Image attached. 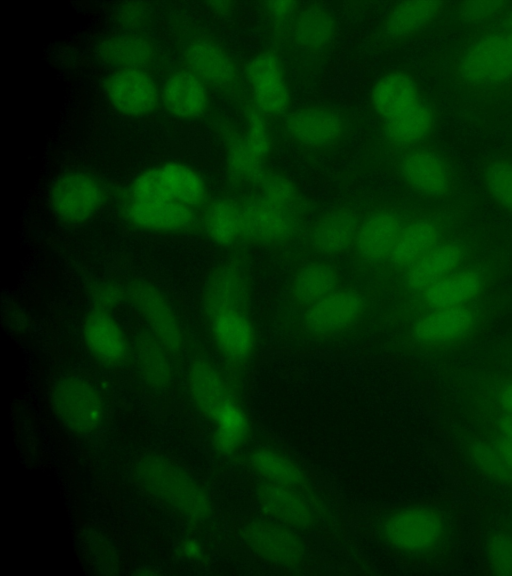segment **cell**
I'll list each match as a JSON object with an SVG mask.
<instances>
[{
  "label": "cell",
  "instance_id": "1",
  "mask_svg": "<svg viewBox=\"0 0 512 576\" xmlns=\"http://www.w3.org/2000/svg\"><path fill=\"white\" fill-rule=\"evenodd\" d=\"M138 485L170 512L192 524H202L213 513L206 487L182 465L169 457L150 453L135 464Z\"/></svg>",
  "mask_w": 512,
  "mask_h": 576
},
{
  "label": "cell",
  "instance_id": "2",
  "mask_svg": "<svg viewBox=\"0 0 512 576\" xmlns=\"http://www.w3.org/2000/svg\"><path fill=\"white\" fill-rule=\"evenodd\" d=\"M380 543L396 555L425 560L447 543L451 525L448 516L428 504H408L382 512L374 523Z\"/></svg>",
  "mask_w": 512,
  "mask_h": 576
},
{
  "label": "cell",
  "instance_id": "3",
  "mask_svg": "<svg viewBox=\"0 0 512 576\" xmlns=\"http://www.w3.org/2000/svg\"><path fill=\"white\" fill-rule=\"evenodd\" d=\"M239 537L252 555L272 567L297 571L308 563L302 533L263 515L244 522Z\"/></svg>",
  "mask_w": 512,
  "mask_h": 576
},
{
  "label": "cell",
  "instance_id": "4",
  "mask_svg": "<svg viewBox=\"0 0 512 576\" xmlns=\"http://www.w3.org/2000/svg\"><path fill=\"white\" fill-rule=\"evenodd\" d=\"M50 398L55 416L74 434H92L103 424V397L99 390L83 377L69 375L59 378L51 389Z\"/></svg>",
  "mask_w": 512,
  "mask_h": 576
},
{
  "label": "cell",
  "instance_id": "5",
  "mask_svg": "<svg viewBox=\"0 0 512 576\" xmlns=\"http://www.w3.org/2000/svg\"><path fill=\"white\" fill-rule=\"evenodd\" d=\"M130 195L133 198L174 201L193 208L205 201L207 187L191 167L168 162L137 175L130 185Z\"/></svg>",
  "mask_w": 512,
  "mask_h": 576
},
{
  "label": "cell",
  "instance_id": "6",
  "mask_svg": "<svg viewBox=\"0 0 512 576\" xmlns=\"http://www.w3.org/2000/svg\"><path fill=\"white\" fill-rule=\"evenodd\" d=\"M106 191L102 182L86 171H70L53 182L49 203L62 223L81 225L90 221L102 208Z\"/></svg>",
  "mask_w": 512,
  "mask_h": 576
},
{
  "label": "cell",
  "instance_id": "7",
  "mask_svg": "<svg viewBox=\"0 0 512 576\" xmlns=\"http://www.w3.org/2000/svg\"><path fill=\"white\" fill-rule=\"evenodd\" d=\"M253 493L263 516L296 531L313 532L321 523L319 505L309 491L258 480Z\"/></svg>",
  "mask_w": 512,
  "mask_h": 576
},
{
  "label": "cell",
  "instance_id": "8",
  "mask_svg": "<svg viewBox=\"0 0 512 576\" xmlns=\"http://www.w3.org/2000/svg\"><path fill=\"white\" fill-rule=\"evenodd\" d=\"M125 294L147 331L171 354L180 352L183 346L182 327L165 294L153 283L143 279L129 281Z\"/></svg>",
  "mask_w": 512,
  "mask_h": 576
},
{
  "label": "cell",
  "instance_id": "9",
  "mask_svg": "<svg viewBox=\"0 0 512 576\" xmlns=\"http://www.w3.org/2000/svg\"><path fill=\"white\" fill-rule=\"evenodd\" d=\"M461 76L476 85H497L512 77V43L508 35L491 34L478 39L464 54Z\"/></svg>",
  "mask_w": 512,
  "mask_h": 576
},
{
  "label": "cell",
  "instance_id": "10",
  "mask_svg": "<svg viewBox=\"0 0 512 576\" xmlns=\"http://www.w3.org/2000/svg\"><path fill=\"white\" fill-rule=\"evenodd\" d=\"M246 78L257 109L264 116H276L285 112L291 94L277 55L261 52L246 67Z\"/></svg>",
  "mask_w": 512,
  "mask_h": 576
},
{
  "label": "cell",
  "instance_id": "11",
  "mask_svg": "<svg viewBox=\"0 0 512 576\" xmlns=\"http://www.w3.org/2000/svg\"><path fill=\"white\" fill-rule=\"evenodd\" d=\"M365 308L363 295L350 288H337L306 308L303 322L308 333L330 336L353 326Z\"/></svg>",
  "mask_w": 512,
  "mask_h": 576
},
{
  "label": "cell",
  "instance_id": "12",
  "mask_svg": "<svg viewBox=\"0 0 512 576\" xmlns=\"http://www.w3.org/2000/svg\"><path fill=\"white\" fill-rule=\"evenodd\" d=\"M251 299L250 279L238 263L217 266L205 281L202 306L207 318L230 310L247 311Z\"/></svg>",
  "mask_w": 512,
  "mask_h": 576
},
{
  "label": "cell",
  "instance_id": "13",
  "mask_svg": "<svg viewBox=\"0 0 512 576\" xmlns=\"http://www.w3.org/2000/svg\"><path fill=\"white\" fill-rule=\"evenodd\" d=\"M104 91L115 110L132 117L151 113L159 101L156 83L141 69H116L106 78Z\"/></svg>",
  "mask_w": 512,
  "mask_h": 576
},
{
  "label": "cell",
  "instance_id": "14",
  "mask_svg": "<svg viewBox=\"0 0 512 576\" xmlns=\"http://www.w3.org/2000/svg\"><path fill=\"white\" fill-rule=\"evenodd\" d=\"M242 238L261 245H278L297 232L293 213L277 207L260 196L241 204Z\"/></svg>",
  "mask_w": 512,
  "mask_h": 576
},
{
  "label": "cell",
  "instance_id": "15",
  "mask_svg": "<svg viewBox=\"0 0 512 576\" xmlns=\"http://www.w3.org/2000/svg\"><path fill=\"white\" fill-rule=\"evenodd\" d=\"M284 129L297 144L312 149H324L340 141L345 132V122L333 109L307 106L288 114Z\"/></svg>",
  "mask_w": 512,
  "mask_h": 576
},
{
  "label": "cell",
  "instance_id": "16",
  "mask_svg": "<svg viewBox=\"0 0 512 576\" xmlns=\"http://www.w3.org/2000/svg\"><path fill=\"white\" fill-rule=\"evenodd\" d=\"M209 322L213 341L224 359L236 367L245 366L257 345L256 329L247 311L221 312Z\"/></svg>",
  "mask_w": 512,
  "mask_h": 576
},
{
  "label": "cell",
  "instance_id": "17",
  "mask_svg": "<svg viewBox=\"0 0 512 576\" xmlns=\"http://www.w3.org/2000/svg\"><path fill=\"white\" fill-rule=\"evenodd\" d=\"M125 216L137 229L165 234L185 232L196 221L190 206L168 200L133 197L125 206Z\"/></svg>",
  "mask_w": 512,
  "mask_h": 576
},
{
  "label": "cell",
  "instance_id": "18",
  "mask_svg": "<svg viewBox=\"0 0 512 576\" xmlns=\"http://www.w3.org/2000/svg\"><path fill=\"white\" fill-rule=\"evenodd\" d=\"M82 338L86 349L102 365L118 367L128 357L126 334L111 312L92 308L83 320Z\"/></svg>",
  "mask_w": 512,
  "mask_h": 576
},
{
  "label": "cell",
  "instance_id": "19",
  "mask_svg": "<svg viewBox=\"0 0 512 576\" xmlns=\"http://www.w3.org/2000/svg\"><path fill=\"white\" fill-rule=\"evenodd\" d=\"M187 390L193 405L210 420L227 402L236 398L224 374L206 358H198L190 365Z\"/></svg>",
  "mask_w": 512,
  "mask_h": 576
},
{
  "label": "cell",
  "instance_id": "20",
  "mask_svg": "<svg viewBox=\"0 0 512 576\" xmlns=\"http://www.w3.org/2000/svg\"><path fill=\"white\" fill-rule=\"evenodd\" d=\"M475 324V314L467 305L432 309L413 325L414 339L425 345L452 342L467 335Z\"/></svg>",
  "mask_w": 512,
  "mask_h": 576
},
{
  "label": "cell",
  "instance_id": "21",
  "mask_svg": "<svg viewBox=\"0 0 512 576\" xmlns=\"http://www.w3.org/2000/svg\"><path fill=\"white\" fill-rule=\"evenodd\" d=\"M402 228L400 219L392 212L368 216L358 226L354 242L357 254L367 262L388 259Z\"/></svg>",
  "mask_w": 512,
  "mask_h": 576
},
{
  "label": "cell",
  "instance_id": "22",
  "mask_svg": "<svg viewBox=\"0 0 512 576\" xmlns=\"http://www.w3.org/2000/svg\"><path fill=\"white\" fill-rule=\"evenodd\" d=\"M166 111L180 119L202 115L208 106L204 82L190 71H178L164 82L160 94Z\"/></svg>",
  "mask_w": 512,
  "mask_h": 576
},
{
  "label": "cell",
  "instance_id": "23",
  "mask_svg": "<svg viewBox=\"0 0 512 576\" xmlns=\"http://www.w3.org/2000/svg\"><path fill=\"white\" fill-rule=\"evenodd\" d=\"M248 466L258 480L311 490L305 470L293 458L271 447H258L248 456Z\"/></svg>",
  "mask_w": 512,
  "mask_h": 576
},
{
  "label": "cell",
  "instance_id": "24",
  "mask_svg": "<svg viewBox=\"0 0 512 576\" xmlns=\"http://www.w3.org/2000/svg\"><path fill=\"white\" fill-rule=\"evenodd\" d=\"M465 251L457 242L438 243L407 269L406 285L423 292L436 282L455 272L464 259Z\"/></svg>",
  "mask_w": 512,
  "mask_h": 576
},
{
  "label": "cell",
  "instance_id": "25",
  "mask_svg": "<svg viewBox=\"0 0 512 576\" xmlns=\"http://www.w3.org/2000/svg\"><path fill=\"white\" fill-rule=\"evenodd\" d=\"M185 60L202 82L229 87L236 79V68L229 54L210 40H196L185 50Z\"/></svg>",
  "mask_w": 512,
  "mask_h": 576
},
{
  "label": "cell",
  "instance_id": "26",
  "mask_svg": "<svg viewBox=\"0 0 512 576\" xmlns=\"http://www.w3.org/2000/svg\"><path fill=\"white\" fill-rule=\"evenodd\" d=\"M400 173L409 186L427 196H442L450 187L445 163L429 151L417 150L407 154L401 160Z\"/></svg>",
  "mask_w": 512,
  "mask_h": 576
},
{
  "label": "cell",
  "instance_id": "27",
  "mask_svg": "<svg viewBox=\"0 0 512 576\" xmlns=\"http://www.w3.org/2000/svg\"><path fill=\"white\" fill-rule=\"evenodd\" d=\"M359 223L348 208H334L322 215L314 224L310 242L321 254L339 255L354 246Z\"/></svg>",
  "mask_w": 512,
  "mask_h": 576
},
{
  "label": "cell",
  "instance_id": "28",
  "mask_svg": "<svg viewBox=\"0 0 512 576\" xmlns=\"http://www.w3.org/2000/svg\"><path fill=\"white\" fill-rule=\"evenodd\" d=\"M133 352L137 372L148 388L163 391L171 385L174 376L171 353L147 330L137 335Z\"/></svg>",
  "mask_w": 512,
  "mask_h": 576
},
{
  "label": "cell",
  "instance_id": "29",
  "mask_svg": "<svg viewBox=\"0 0 512 576\" xmlns=\"http://www.w3.org/2000/svg\"><path fill=\"white\" fill-rule=\"evenodd\" d=\"M98 57L117 69H141L151 66L157 57L155 46L135 34H116L104 38L97 47Z\"/></svg>",
  "mask_w": 512,
  "mask_h": 576
},
{
  "label": "cell",
  "instance_id": "30",
  "mask_svg": "<svg viewBox=\"0 0 512 576\" xmlns=\"http://www.w3.org/2000/svg\"><path fill=\"white\" fill-rule=\"evenodd\" d=\"M419 101L421 100L414 80L403 72L385 74L375 83L370 94L373 110L384 121Z\"/></svg>",
  "mask_w": 512,
  "mask_h": 576
},
{
  "label": "cell",
  "instance_id": "31",
  "mask_svg": "<svg viewBox=\"0 0 512 576\" xmlns=\"http://www.w3.org/2000/svg\"><path fill=\"white\" fill-rule=\"evenodd\" d=\"M484 287L483 275L475 269L456 270L422 292L431 308L465 306Z\"/></svg>",
  "mask_w": 512,
  "mask_h": 576
},
{
  "label": "cell",
  "instance_id": "32",
  "mask_svg": "<svg viewBox=\"0 0 512 576\" xmlns=\"http://www.w3.org/2000/svg\"><path fill=\"white\" fill-rule=\"evenodd\" d=\"M439 1L410 0L395 4L385 16L383 31L393 40L408 38L431 23L441 12Z\"/></svg>",
  "mask_w": 512,
  "mask_h": 576
},
{
  "label": "cell",
  "instance_id": "33",
  "mask_svg": "<svg viewBox=\"0 0 512 576\" xmlns=\"http://www.w3.org/2000/svg\"><path fill=\"white\" fill-rule=\"evenodd\" d=\"M438 226L429 219H418L403 226L389 257L399 268L408 269L439 243Z\"/></svg>",
  "mask_w": 512,
  "mask_h": 576
},
{
  "label": "cell",
  "instance_id": "34",
  "mask_svg": "<svg viewBox=\"0 0 512 576\" xmlns=\"http://www.w3.org/2000/svg\"><path fill=\"white\" fill-rule=\"evenodd\" d=\"M213 445L225 456L237 453L250 434V419L236 398L227 402L211 420Z\"/></svg>",
  "mask_w": 512,
  "mask_h": 576
},
{
  "label": "cell",
  "instance_id": "35",
  "mask_svg": "<svg viewBox=\"0 0 512 576\" xmlns=\"http://www.w3.org/2000/svg\"><path fill=\"white\" fill-rule=\"evenodd\" d=\"M339 273L331 264L315 261L301 266L291 282V294L306 307L321 300L338 288Z\"/></svg>",
  "mask_w": 512,
  "mask_h": 576
},
{
  "label": "cell",
  "instance_id": "36",
  "mask_svg": "<svg viewBox=\"0 0 512 576\" xmlns=\"http://www.w3.org/2000/svg\"><path fill=\"white\" fill-rule=\"evenodd\" d=\"M336 34V21L329 10L318 5L303 9L292 25L295 43L308 50L328 46Z\"/></svg>",
  "mask_w": 512,
  "mask_h": 576
},
{
  "label": "cell",
  "instance_id": "37",
  "mask_svg": "<svg viewBox=\"0 0 512 576\" xmlns=\"http://www.w3.org/2000/svg\"><path fill=\"white\" fill-rule=\"evenodd\" d=\"M203 225L207 236L215 244H235L242 239L241 205L228 198L214 200L206 209Z\"/></svg>",
  "mask_w": 512,
  "mask_h": 576
},
{
  "label": "cell",
  "instance_id": "38",
  "mask_svg": "<svg viewBox=\"0 0 512 576\" xmlns=\"http://www.w3.org/2000/svg\"><path fill=\"white\" fill-rule=\"evenodd\" d=\"M433 125L430 108L419 101L407 110L384 121V133L394 144L414 145L423 140Z\"/></svg>",
  "mask_w": 512,
  "mask_h": 576
},
{
  "label": "cell",
  "instance_id": "39",
  "mask_svg": "<svg viewBox=\"0 0 512 576\" xmlns=\"http://www.w3.org/2000/svg\"><path fill=\"white\" fill-rule=\"evenodd\" d=\"M226 166L231 179L238 183L257 184L265 172L263 160L249 149L243 136H235L229 141Z\"/></svg>",
  "mask_w": 512,
  "mask_h": 576
},
{
  "label": "cell",
  "instance_id": "40",
  "mask_svg": "<svg viewBox=\"0 0 512 576\" xmlns=\"http://www.w3.org/2000/svg\"><path fill=\"white\" fill-rule=\"evenodd\" d=\"M260 197L291 213L299 202V193L290 178L282 173L265 171L257 183Z\"/></svg>",
  "mask_w": 512,
  "mask_h": 576
},
{
  "label": "cell",
  "instance_id": "41",
  "mask_svg": "<svg viewBox=\"0 0 512 576\" xmlns=\"http://www.w3.org/2000/svg\"><path fill=\"white\" fill-rule=\"evenodd\" d=\"M470 456L477 469L492 480L502 483L512 480V473L497 445L476 442L470 448Z\"/></svg>",
  "mask_w": 512,
  "mask_h": 576
},
{
  "label": "cell",
  "instance_id": "42",
  "mask_svg": "<svg viewBox=\"0 0 512 576\" xmlns=\"http://www.w3.org/2000/svg\"><path fill=\"white\" fill-rule=\"evenodd\" d=\"M247 125L243 138L249 149L260 159L271 152L273 146L272 135L265 117L257 109L251 108L246 115Z\"/></svg>",
  "mask_w": 512,
  "mask_h": 576
},
{
  "label": "cell",
  "instance_id": "43",
  "mask_svg": "<svg viewBox=\"0 0 512 576\" xmlns=\"http://www.w3.org/2000/svg\"><path fill=\"white\" fill-rule=\"evenodd\" d=\"M485 182L498 203L512 210V164L495 162L485 173Z\"/></svg>",
  "mask_w": 512,
  "mask_h": 576
},
{
  "label": "cell",
  "instance_id": "44",
  "mask_svg": "<svg viewBox=\"0 0 512 576\" xmlns=\"http://www.w3.org/2000/svg\"><path fill=\"white\" fill-rule=\"evenodd\" d=\"M487 560L495 574L512 575V538L499 533L493 536L487 546Z\"/></svg>",
  "mask_w": 512,
  "mask_h": 576
},
{
  "label": "cell",
  "instance_id": "45",
  "mask_svg": "<svg viewBox=\"0 0 512 576\" xmlns=\"http://www.w3.org/2000/svg\"><path fill=\"white\" fill-rule=\"evenodd\" d=\"M124 296H126L125 289L122 290L115 283L105 282L96 285L90 297L93 309L111 312L120 304Z\"/></svg>",
  "mask_w": 512,
  "mask_h": 576
},
{
  "label": "cell",
  "instance_id": "46",
  "mask_svg": "<svg viewBox=\"0 0 512 576\" xmlns=\"http://www.w3.org/2000/svg\"><path fill=\"white\" fill-rule=\"evenodd\" d=\"M504 5L503 1L495 0L467 1L460 4L458 12L465 21L478 22L498 13Z\"/></svg>",
  "mask_w": 512,
  "mask_h": 576
},
{
  "label": "cell",
  "instance_id": "47",
  "mask_svg": "<svg viewBox=\"0 0 512 576\" xmlns=\"http://www.w3.org/2000/svg\"><path fill=\"white\" fill-rule=\"evenodd\" d=\"M297 3L287 0H275L265 3L266 10L275 21H285L291 17L296 10Z\"/></svg>",
  "mask_w": 512,
  "mask_h": 576
},
{
  "label": "cell",
  "instance_id": "48",
  "mask_svg": "<svg viewBox=\"0 0 512 576\" xmlns=\"http://www.w3.org/2000/svg\"><path fill=\"white\" fill-rule=\"evenodd\" d=\"M499 401L505 412L512 415V381L501 389Z\"/></svg>",
  "mask_w": 512,
  "mask_h": 576
},
{
  "label": "cell",
  "instance_id": "49",
  "mask_svg": "<svg viewBox=\"0 0 512 576\" xmlns=\"http://www.w3.org/2000/svg\"><path fill=\"white\" fill-rule=\"evenodd\" d=\"M496 445L512 473V441L500 437Z\"/></svg>",
  "mask_w": 512,
  "mask_h": 576
},
{
  "label": "cell",
  "instance_id": "50",
  "mask_svg": "<svg viewBox=\"0 0 512 576\" xmlns=\"http://www.w3.org/2000/svg\"><path fill=\"white\" fill-rule=\"evenodd\" d=\"M182 552L189 559H197L202 554V548L197 541L189 539L183 543Z\"/></svg>",
  "mask_w": 512,
  "mask_h": 576
},
{
  "label": "cell",
  "instance_id": "51",
  "mask_svg": "<svg viewBox=\"0 0 512 576\" xmlns=\"http://www.w3.org/2000/svg\"><path fill=\"white\" fill-rule=\"evenodd\" d=\"M500 437L512 441V415L507 414L499 422Z\"/></svg>",
  "mask_w": 512,
  "mask_h": 576
},
{
  "label": "cell",
  "instance_id": "52",
  "mask_svg": "<svg viewBox=\"0 0 512 576\" xmlns=\"http://www.w3.org/2000/svg\"><path fill=\"white\" fill-rule=\"evenodd\" d=\"M508 28H509V32H512V12L508 16Z\"/></svg>",
  "mask_w": 512,
  "mask_h": 576
},
{
  "label": "cell",
  "instance_id": "53",
  "mask_svg": "<svg viewBox=\"0 0 512 576\" xmlns=\"http://www.w3.org/2000/svg\"><path fill=\"white\" fill-rule=\"evenodd\" d=\"M508 37H509V39H510V41H511V43H512V32H509Z\"/></svg>",
  "mask_w": 512,
  "mask_h": 576
}]
</instances>
